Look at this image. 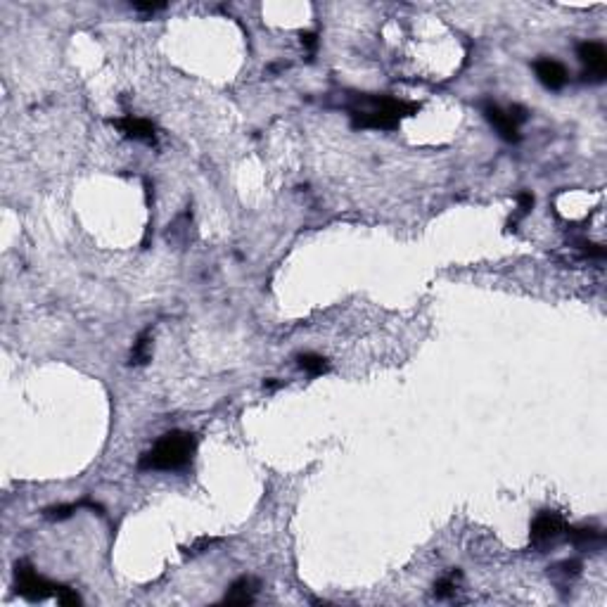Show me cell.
I'll use <instances>...</instances> for the list:
<instances>
[{"mask_svg": "<svg viewBox=\"0 0 607 607\" xmlns=\"http://www.w3.org/2000/svg\"><path fill=\"white\" fill-rule=\"evenodd\" d=\"M417 112L415 102H406L392 95H361L358 105L349 109L354 129L392 131L401 124L404 117Z\"/></svg>", "mask_w": 607, "mask_h": 607, "instance_id": "cell-1", "label": "cell"}, {"mask_svg": "<svg viewBox=\"0 0 607 607\" xmlns=\"http://www.w3.org/2000/svg\"><path fill=\"white\" fill-rule=\"evenodd\" d=\"M195 436L187 432H166L157 441L155 446L150 448L148 453L141 458V467L143 470H180L192 460V453H195Z\"/></svg>", "mask_w": 607, "mask_h": 607, "instance_id": "cell-2", "label": "cell"}, {"mask_svg": "<svg viewBox=\"0 0 607 607\" xmlns=\"http://www.w3.org/2000/svg\"><path fill=\"white\" fill-rule=\"evenodd\" d=\"M15 586H17V593H20L22 598L31 600V603L57 596V591H59V584L48 581L45 576H41L31 564L24 560L15 564Z\"/></svg>", "mask_w": 607, "mask_h": 607, "instance_id": "cell-3", "label": "cell"}, {"mask_svg": "<svg viewBox=\"0 0 607 607\" xmlns=\"http://www.w3.org/2000/svg\"><path fill=\"white\" fill-rule=\"evenodd\" d=\"M567 534V522L560 513L555 510H543L538 513L531 522V543L536 548H545V545H553L557 538Z\"/></svg>", "mask_w": 607, "mask_h": 607, "instance_id": "cell-4", "label": "cell"}, {"mask_svg": "<svg viewBox=\"0 0 607 607\" xmlns=\"http://www.w3.org/2000/svg\"><path fill=\"white\" fill-rule=\"evenodd\" d=\"M576 55H579L581 64H584L586 81H593V83L605 81L607 50L603 43H598V41H584V43H579V48H576Z\"/></svg>", "mask_w": 607, "mask_h": 607, "instance_id": "cell-5", "label": "cell"}, {"mask_svg": "<svg viewBox=\"0 0 607 607\" xmlns=\"http://www.w3.org/2000/svg\"><path fill=\"white\" fill-rule=\"evenodd\" d=\"M484 117L489 119V124L494 126L496 133H499L506 143L520 141V124L510 117V112L501 109L499 105H494V102H487V105H484Z\"/></svg>", "mask_w": 607, "mask_h": 607, "instance_id": "cell-6", "label": "cell"}, {"mask_svg": "<svg viewBox=\"0 0 607 607\" xmlns=\"http://www.w3.org/2000/svg\"><path fill=\"white\" fill-rule=\"evenodd\" d=\"M534 71H536V78L548 90H560L567 83V69H564L562 62H557L553 57L536 59L534 62Z\"/></svg>", "mask_w": 607, "mask_h": 607, "instance_id": "cell-7", "label": "cell"}, {"mask_svg": "<svg viewBox=\"0 0 607 607\" xmlns=\"http://www.w3.org/2000/svg\"><path fill=\"white\" fill-rule=\"evenodd\" d=\"M114 126L124 133V136L133 138V141H141L148 145H157V131L152 126V121L141 119V117H126V119H117Z\"/></svg>", "mask_w": 607, "mask_h": 607, "instance_id": "cell-8", "label": "cell"}, {"mask_svg": "<svg viewBox=\"0 0 607 607\" xmlns=\"http://www.w3.org/2000/svg\"><path fill=\"white\" fill-rule=\"evenodd\" d=\"M259 591V581L254 576H240L238 581H233L223 598V603L228 605H252Z\"/></svg>", "mask_w": 607, "mask_h": 607, "instance_id": "cell-9", "label": "cell"}, {"mask_svg": "<svg viewBox=\"0 0 607 607\" xmlns=\"http://www.w3.org/2000/svg\"><path fill=\"white\" fill-rule=\"evenodd\" d=\"M564 536H567L576 548H598V545H603V531L593 529V527H579V529L567 527Z\"/></svg>", "mask_w": 607, "mask_h": 607, "instance_id": "cell-10", "label": "cell"}, {"mask_svg": "<svg viewBox=\"0 0 607 607\" xmlns=\"http://www.w3.org/2000/svg\"><path fill=\"white\" fill-rule=\"evenodd\" d=\"M297 366H299L304 373L308 375H323L327 373V368H330V363H327V358H323L320 354H313V351H306V354H299L297 356Z\"/></svg>", "mask_w": 607, "mask_h": 607, "instance_id": "cell-11", "label": "cell"}, {"mask_svg": "<svg viewBox=\"0 0 607 607\" xmlns=\"http://www.w3.org/2000/svg\"><path fill=\"white\" fill-rule=\"evenodd\" d=\"M150 332H143L141 337L136 339V344H133V351H131V363L133 366H145V363L150 361Z\"/></svg>", "mask_w": 607, "mask_h": 607, "instance_id": "cell-12", "label": "cell"}, {"mask_svg": "<svg viewBox=\"0 0 607 607\" xmlns=\"http://www.w3.org/2000/svg\"><path fill=\"white\" fill-rule=\"evenodd\" d=\"M458 572H453V574H448V576H444V579H439L434 584V596L436 598H451L453 593H455V588H458V584H455V579H458Z\"/></svg>", "mask_w": 607, "mask_h": 607, "instance_id": "cell-13", "label": "cell"}, {"mask_svg": "<svg viewBox=\"0 0 607 607\" xmlns=\"http://www.w3.org/2000/svg\"><path fill=\"white\" fill-rule=\"evenodd\" d=\"M55 598H57L59 605H66V607L81 605V596H78L74 588H69V586H59V591H57V596H55Z\"/></svg>", "mask_w": 607, "mask_h": 607, "instance_id": "cell-14", "label": "cell"}, {"mask_svg": "<svg viewBox=\"0 0 607 607\" xmlns=\"http://www.w3.org/2000/svg\"><path fill=\"white\" fill-rule=\"evenodd\" d=\"M531 209H534V195H531V192H520V195H517V218L527 216ZM517 218H515L510 226H515V223H517Z\"/></svg>", "mask_w": 607, "mask_h": 607, "instance_id": "cell-15", "label": "cell"}, {"mask_svg": "<svg viewBox=\"0 0 607 607\" xmlns=\"http://www.w3.org/2000/svg\"><path fill=\"white\" fill-rule=\"evenodd\" d=\"M78 506H81V503H76V506H55V508H48L43 515L48 520H66L71 513H76Z\"/></svg>", "mask_w": 607, "mask_h": 607, "instance_id": "cell-16", "label": "cell"}, {"mask_svg": "<svg viewBox=\"0 0 607 607\" xmlns=\"http://www.w3.org/2000/svg\"><path fill=\"white\" fill-rule=\"evenodd\" d=\"M553 569H555V572H560L564 579H574V576L579 574V569H581V562L579 560H567V562H560Z\"/></svg>", "mask_w": 607, "mask_h": 607, "instance_id": "cell-17", "label": "cell"}, {"mask_svg": "<svg viewBox=\"0 0 607 607\" xmlns=\"http://www.w3.org/2000/svg\"><path fill=\"white\" fill-rule=\"evenodd\" d=\"M133 8L141 12H155V10H164V3H133Z\"/></svg>", "mask_w": 607, "mask_h": 607, "instance_id": "cell-18", "label": "cell"}, {"mask_svg": "<svg viewBox=\"0 0 607 607\" xmlns=\"http://www.w3.org/2000/svg\"><path fill=\"white\" fill-rule=\"evenodd\" d=\"M301 43L308 48V50H313L315 45H318V38H315V34H304L301 36Z\"/></svg>", "mask_w": 607, "mask_h": 607, "instance_id": "cell-19", "label": "cell"}, {"mask_svg": "<svg viewBox=\"0 0 607 607\" xmlns=\"http://www.w3.org/2000/svg\"><path fill=\"white\" fill-rule=\"evenodd\" d=\"M278 387H280V382H276V380H266L264 382V390H278Z\"/></svg>", "mask_w": 607, "mask_h": 607, "instance_id": "cell-20", "label": "cell"}]
</instances>
